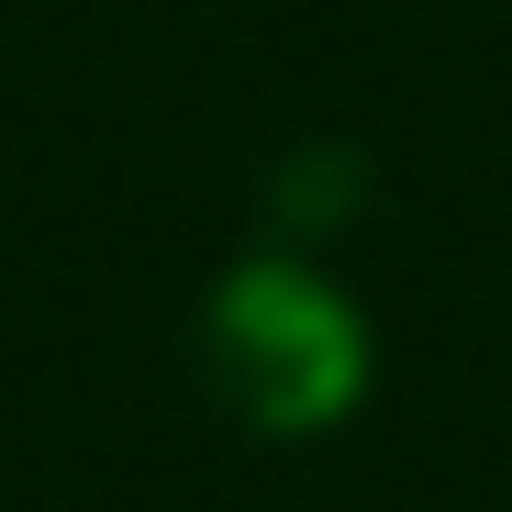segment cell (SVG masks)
Masks as SVG:
<instances>
[{
  "instance_id": "6da1fadb",
  "label": "cell",
  "mask_w": 512,
  "mask_h": 512,
  "mask_svg": "<svg viewBox=\"0 0 512 512\" xmlns=\"http://www.w3.org/2000/svg\"><path fill=\"white\" fill-rule=\"evenodd\" d=\"M212 357H223V390L268 435H312V423H334L368 390V323L312 268L256 256V268H234L212 290Z\"/></svg>"
}]
</instances>
